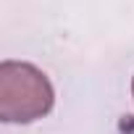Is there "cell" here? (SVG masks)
<instances>
[{
    "label": "cell",
    "mask_w": 134,
    "mask_h": 134,
    "mask_svg": "<svg viewBox=\"0 0 134 134\" xmlns=\"http://www.w3.org/2000/svg\"><path fill=\"white\" fill-rule=\"evenodd\" d=\"M53 84L32 63L5 60L0 66V118L5 124H29L50 113Z\"/></svg>",
    "instance_id": "1"
},
{
    "label": "cell",
    "mask_w": 134,
    "mask_h": 134,
    "mask_svg": "<svg viewBox=\"0 0 134 134\" xmlns=\"http://www.w3.org/2000/svg\"><path fill=\"white\" fill-rule=\"evenodd\" d=\"M131 92H134V82H131Z\"/></svg>",
    "instance_id": "2"
}]
</instances>
